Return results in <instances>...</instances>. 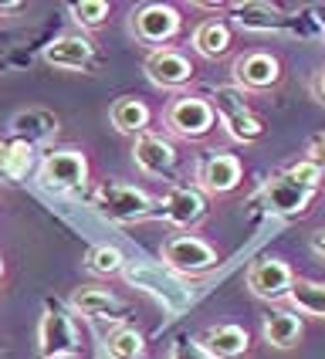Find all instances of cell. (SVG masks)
<instances>
[{
    "label": "cell",
    "mask_w": 325,
    "mask_h": 359,
    "mask_svg": "<svg viewBox=\"0 0 325 359\" xmlns=\"http://www.w3.org/2000/svg\"><path fill=\"white\" fill-rule=\"evenodd\" d=\"M7 146H11V142L0 140V166H4V160H7Z\"/></svg>",
    "instance_id": "cell-33"
},
{
    "label": "cell",
    "mask_w": 325,
    "mask_h": 359,
    "mask_svg": "<svg viewBox=\"0 0 325 359\" xmlns=\"http://www.w3.org/2000/svg\"><path fill=\"white\" fill-rule=\"evenodd\" d=\"M177 146L160 136V133H142L132 140V163L139 166L146 177H156V180H166L177 173Z\"/></svg>",
    "instance_id": "cell-11"
},
{
    "label": "cell",
    "mask_w": 325,
    "mask_h": 359,
    "mask_svg": "<svg viewBox=\"0 0 325 359\" xmlns=\"http://www.w3.org/2000/svg\"><path fill=\"white\" fill-rule=\"evenodd\" d=\"M170 359H214V356H210V353H207L197 339L180 336V339L173 342V349H170Z\"/></svg>",
    "instance_id": "cell-29"
},
{
    "label": "cell",
    "mask_w": 325,
    "mask_h": 359,
    "mask_svg": "<svg viewBox=\"0 0 325 359\" xmlns=\"http://www.w3.org/2000/svg\"><path fill=\"white\" fill-rule=\"evenodd\" d=\"M0 278H4V258H0Z\"/></svg>",
    "instance_id": "cell-34"
},
{
    "label": "cell",
    "mask_w": 325,
    "mask_h": 359,
    "mask_svg": "<svg viewBox=\"0 0 325 359\" xmlns=\"http://www.w3.org/2000/svg\"><path fill=\"white\" fill-rule=\"evenodd\" d=\"M38 180L48 194H75L88 183V160L78 149H55L38 166Z\"/></svg>",
    "instance_id": "cell-7"
},
{
    "label": "cell",
    "mask_w": 325,
    "mask_h": 359,
    "mask_svg": "<svg viewBox=\"0 0 325 359\" xmlns=\"http://www.w3.org/2000/svg\"><path fill=\"white\" fill-rule=\"evenodd\" d=\"M207 210H210V197L197 183H190V187H173L162 200H156V214L153 217L166 220L170 227L190 231V227H197L207 217Z\"/></svg>",
    "instance_id": "cell-9"
},
{
    "label": "cell",
    "mask_w": 325,
    "mask_h": 359,
    "mask_svg": "<svg viewBox=\"0 0 325 359\" xmlns=\"http://www.w3.org/2000/svg\"><path fill=\"white\" fill-rule=\"evenodd\" d=\"M214 359H244L251 353V336L244 325H210L197 339Z\"/></svg>",
    "instance_id": "cell-17"
},
{
    "label": "cell",
    "mask_w": 325,
    "mask_h": 359,
    "mask_svg": "<svg viewBox=\"0 0 325 359\" xmlns=\"http://www.w3.org/2000/svg\"><path fill=\"white\" fill-rule=\"evenodd\" d=\"M230 11L237 14V24L244 31H254V34H271V31H284L288 18H284L278 7L261 4V0H244V4H230Z\"/></svg>",
    "instance_id": "cell-20"
},
{
    "label": "cell",
    "mask_w": 325,
    "mask_h": 359,
    "mask_svg": "<svg viewBox=\"0 0 325 359\" xmlns=\"http://www.w3.org/2000/svg\"><path fill=\"white\" fill-rule=\"evenodd\" d=\"M31 166H34V146H27V142H11L7 146V160H4V166H0V177L4 180H24L27 173H31Z\"/></svg>",
    "instance_id": "cell-27"
},
{
    "label": "cell",
    "mask_w": 325,
    "mask_h": 359,
    "mask_svg": "<svg viewBox=\"0 0 325 359\" xmlns=\"http://www.w3.org/2000/svg\"><path fill=\"white\" fill-rule=\"evenodd\" d=\"M305 160L325 173V136H315V140L308 142V156H305Z\"/></svg>",
    "instance_id": "cell-30"
},
{
    "label": "cell",
    "mask_w": 325,
    "mask_h": 359,
    "mask_svg": "<svg viewBox=\"0 0 325 359\" xmlns=\"http://www.w3.org/2000/svg\"><path fill=\"white\" fill-rule=\"evenodd\" d=\"M193 72H197L193 61L186 58L183 51H177V48H156V51L146 55V75L160 88H183V85H190Z\"/></svg>",
    "instance_id": "cell-15"
},
{
    "label": "cell",
    "mask_w": 325,
    "mask_h": 359,
    "mask_svg": "<svg viewBox=\"0 0 325 359\" xmlns=\"http://www.w3.org/2000/svg\"><path fill=\"white\" fill-rule=\"evenodd\" d=\"M261 332L268 346H275V349H295L305 336V325H302V316H295L288 309H275V312L264 316Z\"/></svg>",
    "instance_id": "cell-19"
},
{
    "label": "cell",
    "mask_w": 325,
    "mask_h": 359,
    "mask_svg": "<svg viewBox=\"0 0 325 359\" xmlns=\"http://www.w3.org/2000/svg\"><path fill=\"white\" fill-rule=\"evenodd\" d=\"M109 119L112 126L125 133V136H142V133H149V119H153V112H149V105L142 99H132V95H122V99L112 102V112H109Z\"/></svg>",
    "instance_id": "cell-22"
},
{
    "label": "cell",
    "mask_w": 325,
    "mask_h": 359,
    "mask_svg": "<svg viewBox=\"0 0 325 359\" xmlns=\"http://www.w3.org/2000/svg\"><path fill=\"white\" fill-rule=\"evenodd\" d=\"M282 81V61L271 51H247L234 61V88L241 92H268Z\"/></svg>",
    "instance_id": "cell-12"
},
{
    "label": "cell",
    "mask_w": 325,
    "mask_h": 359,
    "mask_svg": "<svg viewBox=\"0 0 325 359\" xmlns=\"http://www.w3.org/2000/svg\"><path fill=\"white\" fill-rule=\"evenodd\" d=\"M122 275H125V281H129L132 288L153 295V299L160 302L166 312H173V316H180L183 309H190V302H193V292L183 288V281L177 278L170 268H162V264H146V261H132V264H129V261H125Z\"/></svg>",
    "instance_id": "cell-3"
},
{
    "label": "cell",
    "mask_w": 325,
    "mask_h": 359,
    "mask_svg": "<svg viewBox=\"0 0 325 359\" xmlns=\"http://www.w3.org/2000/svg\"><path fill=\"white\" fill-rule=\"evenodd\" d=\"M92 207L99 210L102 220L109 224H142L156 214V200L149 197L142 187L129 183H102L92 194Z\"/></svg>",
    "instance_id": "cell-2"
},
{
    "label": "cell",
    "mask_w": 325,
    "mask_h": 359,
    "mask_svg": "<svg viewBox=\"0 0 325 359\" xmlns=\"http://www.w3.org/2000/svg\"><path fill=\"white\" fill-rule=\"evenodd\" d=\"M109 14H112V4H105V0H78V4H71V18L78 20L85 31L102 27L109 20Z\"/></svg>",
    "instance_id": "cell-28"
},
{
    "label": "cell",
    "mask_w": 325,
    "mask_h": 359,
    "mask_svg": "<svg viewBox=\"0 0 325 359\" xmlns=\"http://www.w3.org/2000/svg\"><path fill=\"white\" fill-rule=\"evenodd\" d=\"M51 359H71V356H51Z\"/></svg>",
    "instance_id": "cell-35"
},
{
    "label": "cell",
    "mask_w": 325,
    "mask_h": 359,
    "mask_svg": "<svg viewBox=\"0 0 325 359\" xmlns=\"http://www.w3.org/2000/svg\"><path fill=\"white\" fill-rule=\"evenodd\" d=\"M85 268L92 275H99V278H112V275H122L125 258H122L119 248H112V244H95L88 251V258H85Z\"/></svg>",
    "instance_id": "cell-26"
},
{
    "label": "cell",
    "mask_w": 325,
    "mask_h": 359,
    "mask_svg": "<svg viewBox=\"0 0 325 359\" xmlns=\"http://www.w3.org/2000/svg\"><path fill=\"white\" fill-rule=\"evenodd\" d=\"M38 349H41V359L78 356L81 349L78 329H75V319L64 312V305L58 299L44 302V316H41V325H38Z\"/></svg>",
    "instance_id": "cell-6"
},
{
    "label": "cell",
    "mask_w": 325,
    "mask_h": 359,
    "mask_svg": "<svg viewBox=\"0 0 325 359\" xmlns=\"http://www.w3.org/2000/svg\"><path fill=\"white\" fill-rule=\"evenodd\" d=\"M288 302L295 305L298 316H312V319H325V281H298L291 285Z\"/></svg>",
    "instance_id": "cell-24"
},
{
    "label": "cell",
    "mask_w": 325,
    "mask_h": 359,
    "mask_svg": "<svg viewBox=\"0 0 325 359\" xmlns=\"http://www.w3.org/2000/svg\"><path fill=\"white\" fill-rule=\"evenodd\" d=\"M319 20H322V27H325V14H322V18H319Z\"/></svg>",
    "instance_id": "cell-36"
},
{
    "label": "cell",
    "mask_w": 325,
    "mask_h": 359,
    "mask_svg": "<svg viewBox=\"0 0 325 359\" xmlns=\"http://www.w3.org/2000/svg\"><path fill=\"white\" fill-rule=\"evenodd\" d=\"M214 112L223 119L227 126V136L234 142H244V146H251V142H258L264 136V122L261 116H254L251 112V105L244 102V92L241 88H234V85H221V88H214Z\"/></svg>",
    "instance_id": "cell-5"
},
{
    "label": "cell",
    "mask_w": 325,
    "mask_h": 359,
    "mask_svg": "<svg viewBox=\"0 0 325 359\" xmlns=\"http://www.w3.org/2000/svg\"><path fill=\"white\" fill-rule=\"evenodd\" d=\"M105 353H109V359H146V339H142L139 329L119 325L105 336Z\"/></svg>",
    "instance_id": "cell-25"
},
{
    "label": "cell",
    "mask_w": 325,
    "mask_h": 359,
    "mask_svg": "<svg viewBox=\"0 0 325 359\" xmlns=\"http://www.w3.org/2000/svg\"><path fill=\"white\" fill-rule=\"evenodd\" d=\"M325 183V173L319 166H312L308 160L288 166L282 173H271L261 183V194H258V207L264 214H275V217H302L312 210V203L319 197Z\"/></svg>",
    "instance_id": "cell-1"
},
{
    "label": "cell",
    "mask_w": 325,
    "mask_h": 359,
    "mask_svg": "<svg viewBox=\"0 0 325 359\" xmlns=\"http://www.w3.org/2000/svg\"><path fill=\"white\" fill-rule=\"evenodd\" d=\"M162 268H170L177 278H200L217 268V251L197 234H177L162 241Z\"/></svg>",
    "instance_id": "cell-4"
},
{
    "label": "cell",
    "mask_w": 325,
    "mask_h": 359,
    "mask_svg": "<svg viewBox=\"0 0 325 359\" xmlns=\"http://www.w3.org/2000/svg\"><path fill=\"white\" fill-rule=\"evenodd\" d=\"M180 11L170 4H142L139 11H132V34L146 48H170V41L180 34Z\"/></svg>",
    "instance_id": "cell-8"
},
{
    "label": "cell",
    "mask_w": 325,
    "mask_h": 359,
    "mask_svg": "<svg viewBox=\"0 0 325 359\" xmlns=\"http://www.w3.org/2000/svg\"><path fill=\"white\" fill-rule=\"evenodd\" d=\"M230 44H234V34H230V24L227 20H203L200 27L193 31V48L207 61L223 58L230 51Z\"/></svg>",
    "instance_id": "cell-23"
},
{
    "label": "cell",
    "mask_w": 325,
    "mask_h": 359,
    "mask_svg": "<svg viewBox=\"0 0 325 359\" xmlns=\"http://www.w3.org/2000/svg\"><path fill=\"white\" fill-rule=\"evenodd\" d=\"M291 285H295V271L282 258H258L247 268V288L258 299H268V302L288 299Z\"/></svg>",
    "instance_id": "cell-14"
},
{
    "label": "cell",
    "mask_w": 325,
    "mask_h": 359,
    "mask_svg": "<svg viewBox=\"0 0 325 359\" xmlns=\"http://www.w3.org/2000/svg\"><path fill=\"white\" fill-rule=\"evenodd\" d=\"M312 251H315L319 258H325V227H322V231H315V234H312Z\"/></svg>",
    "instance_id": "cell-32"
},
{
    "label": "cell",
    "mask_w": 325,
    "mask_h": 359,
    "mask_svg": "<svg viewBox=\"0 0 325 359\" xmlns=\"http://www.w3.org/2000/svg\"><path fill=\"white\" fill-rule=\"evenodd\" d=\"M71 309L78 316H88V319H125V305H122L109 288H99V285H81L71 295Z\"/></svg>",
    "instance_id": "cell-18"
},
{
    "label": "cell",
    "mask_w": 325,
    "mask_h": 359,
    "mask_svg": "<svg viewBox=\"0 0 325 359\" xmlns=\"http://www.w3.org/2000/svg\"><path fill=\"white\" fill-rule=\"evenodd\" d=\"M44 61L64 72H88L92 65H99V51L85 34H61L44 44Z\"/></svg>",
    "instance_id": "cell-16"
},
{
    "label": "cell",
    "mask_w": 325,
    "mask_h": 359,
    "mask_svg": "<svg viewBox=\"0 0 325 359\" xmlns=\"http://www.w3.org/2000/svg\"><path fill=\"white\" fill-rule=\"evenodd\" d=\"M217 126V112L207 99H177L170 109H166V129L180 140L197 142L203 136H210Z\"/></svg>",
    "instance_id": "cell-10"
},
{
    "label": "cell",
    "mask_w": 325,
    "mask_h": 359,
    "mask_svg": "<svg viewBox=\"0 0 325 359\" xmlns=\"http://www.w3.org/2000/svg\"><path fill=\"white\" fill-rule=\"evenodd\" d=\"M11 133H14L18 142L34 146V142L51 140V136L58 133V116H51V112H44V109H27V112H18V116L11 119Z\"/></svg>",
    "instance_id": "cell-21"
},
{
    "label": "cell",
    "mask_w": 325,
    "mask_h": 359,
    "mask_svg": "<svg viewBox=\"0 0 325 359\" xmlns=\"http://www.w3.org/2000/svg\"><path fill=\"white\" fill-rule=\"evenodd\" d=\"M312 95H315V102H322V105H325V68L315 75V79H312Z\"/></svg>",
    "instance_id": "cell-31"
},
{
    "label": "cell",
    "mask_w": 325,
    "mask_h": 359,
    "mask_svg": "<svg viewBox=\"0 0 325 359\" xmlns=\"http://www.w3.org/2000/svg\"><path fill=\"white\" fill-rule=\"evenodd\" d=\"M244 180V163L234 153H210L197 170V187L207 197H223L234 194Z\"/></svg>",
    "instance_id": "cell-13"
}]
</instances>
